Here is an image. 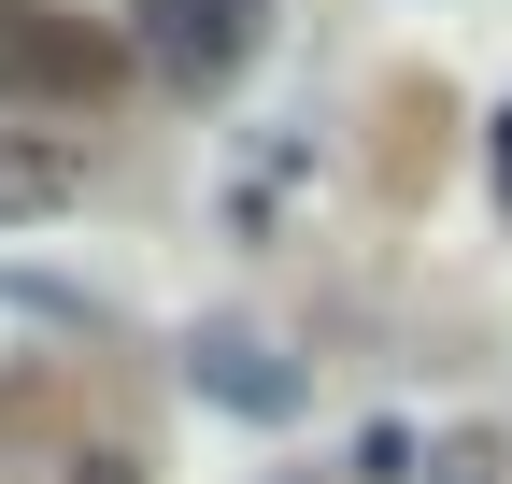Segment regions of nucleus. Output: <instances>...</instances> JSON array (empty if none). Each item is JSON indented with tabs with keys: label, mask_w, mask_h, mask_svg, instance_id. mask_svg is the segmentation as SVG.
Instances as JSON below:
<instances>
[{
	"label": "nucleus",
	"mask_w": 512,
	"mask_h": 484,
	"mask_svg": "<svg viewBox=\"0 0 512 484\" xmlns=\"http://www.w3.org/2000/svg\"><path fill=\"white\" fill-rule=\"evenodd\" d=\"M72 186V157H0V200H57Z\"/></svg>",
	"instance_id": "obj_3"
},
{
	"label": "nucleus",
	"mask_w": 512,
	"mask_h": 484,
	"mask_svg": "<svg viewBox=\"0 0 512 484\" xmlns=\"http://www.w3.org/2000/svg\"><path fill=\"white\" fill-rule=\"evenodd\" d=\"M72 484H143V470H128V456H72Z\"/></svg>",
	"instance_id": "obj_4"
},
{
	"label": "nucleus",
	"mask_w": 512,
	"mask_h": 484,
	"mask_svg": "<svg viewBox=\"0 0 512 484\" xmlns=\"http://www.w3.org/2000/svg\"><path fill=\"white\" fill-rule=\"evenodd\" d=\"M128 57L100 15H57V0H0V100H29V114H114L128 100Z\"/></svg>",
	"instance_id": "obj_1"
},
{
	"label": "nucleus",
	"mask_w": 512,
	"mask_h": 484,
	"mask_svg": "<svg viewBox=\"0 0 512 484\" xmlns=\"http://www.w3.org/2000/svg\"><path fill=\"white\" fill-rule=\"evenodd\" d=\"M242 29H256V0H171L157 57H171V72H228V57H242Z\"/></svg>",
	"instance_id": "obj_2"
}]
</instances>
